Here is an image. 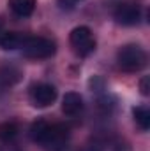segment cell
I'll return each instance as SVG.
<instances>
[{"mask_svg":"<svg viewBox=\"0 0 150 151\" xmlns=\"http://www.w3.org/2000/svg\"><path fill=\"white\" fill-rule=\"evenodd\" d=\"M76 2H78V0H58V5H60L62 9H74Z\"/></svg>","mask_w":150,"mask_h":151,"instance_id":"cell-15","label":"cell"},{"mask_svg":"<svg viewBox=\"0 0 150 151\" xmlns=\"http://www.w3.org/2000/svg\"><path fill=\"white\" fill-rule=\"evenodd\" d=\"M69 134L67 125L48 123L46 119H36L30 127V139L44 151H62L69 142Z\"/></svg>","mask_w":150,"mask_h":151,"instance_id":"cell-1","label":"cell"},{"mask_svg":"<svg viewBox=\"0 0 150 151\" xmlns=\"http://www.w3.org/2000/svg\"><path fill=\"white\" fill-rule=\"evenodd\" d=\"M140 90H141V95L143 97H149L150 95V77L145 76L141 81H140Z\"/></svg>","mask_w":150,"mask_h":151,"instance_id":"cell-13","label":"cell"},{"mask_svg":"<svg viewBox=\"0 0 150 151\" xmlns=\"http://www.w3.org/2000/svg\"><path fill=\"white\" fill-rule=\"evenodd\" d=\"M36 4H37V0H9V7L18 18L32 16V12L36 9Z\"/></svg>","mask_w":150,"mask_h":151,"instance_id":"cell-8","label":"cell"},{"mask_svg":"<svg viewBox=\"0 0 150 151\" xmlns=\"http://www.w3.org/2000/svg\"><path fill=\"white\" fill-rule=\"evenodd\" d=\"M147 51L138 44H125L117 53V63L125 72H140L147 67Z\"/></svg>","mask_w":150,"mask_h":151,"instance_id":"cell-2","label":"cell"},{"mask_svg":"<svg viewBox=\"0 0 150 151\" xmlns=\"http://www.w3.org/2000/svg\"><path fill=\"white\" fill-rule=\"evenodd\" d=\"M141 5L138 2H122L115 7L113 11V18L118 25H124V27H134L141 21Z\"/></svg>","mask_w":150,"mask_h":151,"instance_id":"cell-5","label":"cell"},{"mask_svg":"<svg viewBox=\"0 0 150 151\" xmlns=\"http://www.w3.org/2000/svg\"><path fill=\"white\" fill-rule=\"evenodd\" d=\"M2 34H4V32H2V21H0V35H2Z\"/></svg>","mask_w":150,"mask_h":151,"instance_id":"cell-16","label":"cell"},{"mask_svg":"<svg viewBox=\"0 0 150 151\" xmlns=\"http://www.w3.org/2000/svg\"><path fill=\"white\" fill-rule=\"evenodd\" d=\"M62 111L67 116H78L83 111V99L76 91H67L62 99Z\"/></svg>","mask_w":150,"mask_h":151,"instance_id":"cell-7","label":"cell"},{"mask_svg":"<svg viewBox=\"0 0 150 151\" xmlns=\"http://www.w3.org/2000/svg\"><path fill=\"white\" fill-rule=\"evenodd\" d=\"M30 100L36 107H48L57 100V88L50 83H39L30 88Z\"/></svg>","mask_w":150,"mask_h":151,"instance_id":"cell-6","label":"cell"},{"mask_svg":"<svg viewBox=\"0 0 150 151\" xmlns=\"http://www.w3.org/2000/svg\"><path fill=\"white\" fill-rule=\"evenodd\" d=\"M20 79H21L20 69H16V67H12V65H4V67H0V83H2L4 86H12V84H16Z\"/></svg>","mask_w":150,"mask_h":151,"instance_id":"cell-10","label":"cell"},{"mask_svg":"<svg viewBox=\"0 0 150 151\" xmlns=\"http://www.w3.org/2000/svg\"><path fill=\"white\" fill-rule=\"evenodd\" d=\"M133 116H134L136 125H138L143 132H149V128H150V111H149V107H145V106L134 107V109H133Z\"/></svg>","mask_w":150,"mask_h":151,"instance_id":"cell-11","label":"cell"},{"mask_svg":"<svg viewBox=\"0 0 150 151\" xmlns=\"http://www.w3.org/2000/svg\"><path fill=\"white\" fill-rule=\"evenodd\" d=\"M18 132H20V127L16 121H5L0 125V141L11 142L18 137Z\"/></svg>","mask_w":150,"mask_h":151,"instance_id":"cell-12","label":"cell"},{"mask_svg":"<svg viewBox=\"0 0 150 151\" xmlns=\"http://www.w3.org/2000/svg\"><path fill=\"white\" fill-rule=\"evenodd\" d=\"M25 37H27V35L18 34V32H4V34L0 35V47H2V49H7V51L21 49Z\"/></svg>","mask_w":150,"mask_h":151,"instance_id":"cell-9","label":"cell"},{"mask_svg":"<svg viewBox=\"0 0 150 151\" xmlns=\"http://www.w3.org/2000/svg\"><path fill=\"white\" fill-rule=\"evenodd\" d=\"M21 51L25 56L28 58H36V60H42V58H51L57 53V44L55 40L48 37H30L27 35L23 40Z\"/></svg>","mask_w":150,"mask_h":151,"instance_id":"cell-3","label":"cell"},{"mask_svg":"<svg viewBox=\"0 0 150 151\" xmlns=\"http://www.w3.org/2000/svg\"><path fill=\"white\" fill-rule=\"evenodd\" d=\"M90 86H92V90H95V91H101V90H104V81H103L101 77L94 76V77L90 79Z\"/></svg>","mask_w":150,"mask_h":151,"instance_id":"cell-14","label":"cell"},{"mask_svg":"<svg viewBox=\"0 0 150 151\" xmlns=\"http://www.w3.org/2000/svg\"><path fill=\"white\" fill-rule=\"evenodd\" d=\"M69 42L76 51V55L79 56H88L90 53L95 51V37L92 34V30L88 27H76L69 34Z\"/></svg>","mask_w":150,"mask_h":151,"instance_id":"cell-4","label":"cell"}]
</instances>
